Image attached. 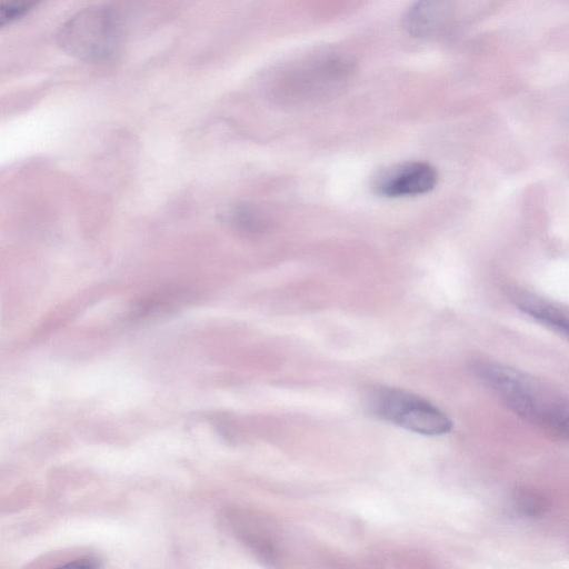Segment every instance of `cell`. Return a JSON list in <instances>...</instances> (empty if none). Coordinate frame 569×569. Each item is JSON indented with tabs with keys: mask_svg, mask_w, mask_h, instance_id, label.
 Wrapping results in <instances>:
<instances>
[{
	"mask_svg": "<svg viewBox=\"0 0 569 569\" xmlns=\"http://www.w3.org/2000/svg\"><path fill=\"white\" fill-rule=\"evenodd\" d=\"M352 71L353 62L342 54L311 53L270 68L260 81V89L277 107H300L338 89Z\"/></svg>",
	"mask_w": 569,
	"mask_h": 569,
	"instance_id": "6da1fadb",
	"label": "cell"
},
{
	"mask_svg": "<svg viewBox=\"0 0 569 569\" xmlns=\"http://www.w3.org/2000/svg\"><path fill=\"white\" fill-rule=\"evenodd\" d=\"M476 372L518 416L567 438L568 401L556 387L498 362L481 361Z\"/></svg>",
	"mask_w": 569,
	"mask_h": 569,
	"instance_id": "7a4b0ae2",
	"label": "cell"
},
{
	"mask_svg": "<svg viewBox=\"0 0 569 569\" xmlns=\"http://www.w3.org/2000/svg\"><path fill=\"white\" fill-rule=\"evenodd\" d=\"M60 46L70 54L90 62L113 58L120 47V28L114 13L104 7L83 9L59 33Z\"/></svg>",
	"mask_w": 569,
	"mask_h": 569,
	"instance_id": "3957f363",
	"label": "cell"
},
{
	"mask_svg": "<svg viewBox=\"0 0 569 569\" xmlns=\"http://www.w3.org/2000/svg\"><path fill=\"white\" fill-rule=\"evenodd\" d=\"M368 402L376 416L422 436H441L452 429V421L441 409L408 391L378 388Z\"/></svg>",
	"mask_w": 569,
	"mask_h": 569,
	"instance_id": "277c9868",
	"label": "cell"
},
{
	"mask_svg": "<svg viewBox=\"0 0 569 569\" xmlns=\"http://www.w3.org/2000/svg\"><path fill=\"white\" fill-rule=\"evenodd\" d=\"M437 171L427 162L410 161L382 170L373 179V190L383 197L418 196L433 189Z\"/></svg>",
	"mask_w": 569,
	"mask_h": 569,
	"instance_id": "5b68a950",
	"label": "cell"
},
{
	"mask_svg": "<svg viewBox=\"0 0 569 569\" xmlns=\"http://www.w3.org/2000/svg\"><path fill=\"white\" fill-rule=\"evenodd\" d=\"M452 11V0H417L405 16V29L412 37H435L447 27Z\"/></svg>",
	"mask_w": 569,
	"mask_h": 569,
	"instance_id": "8992f818",
	"label": "cell"
},
{
	"mask_svg": "<svg viewBox=\"0 0 569 569\" xmlns=\"http://www.w3.org/2000/svg\"><path fill=\"white\" fill-rule=\"evenodd\" d=\"M191 293L183 287H163L139 299L133 307V316L147 317L179 308L190 301Z\"/></svg>",
	"mask_w": 569,
	"mask_h": 569,
	"instance_id": "52a82bcc",
	"label": "cell"
},
{
	"mask_svg": "<svg viewBox=\"0 0 569 569\" xmlns=\"http://www.w3.org/2000/svg\"><path fill=\"white\" fill-rule=\"evenodd\" d=\"M517 305L530 317L565 336L567 335L568 313L560 306L526 293L517 297Z\"/></svg>",
	"mask_w": 569,
	"mask_h": 569,
	"instance_id": "ba28073f",
	"label": "cell"
},
{
	"mask_svg": "<svg viewBox=\"0 0 569 569\" xmlns=\"http://www.w3.org/2000/svg\"><path fill=\"white\" fill-rule=\"evenodd\" d=\"M230 220L238 232L248 237L262 236L270 229L267 217L259 209L247 203L234 207Z\"/></svg>",
	"mask_w": 569,
	"mask_h": 569,
	"instance_id": "9c48e42d",
	"label": "cell"
},
{
	"mask_svg": "<svg viewBox=\"0 0 569 569\" xmlns=\"http://www.w3.org/2000/svg\"><path fill=\"white\" fill-rule=\"evenodd\" d=\"M40 2L41 0H0V28L21 19Z\"/></svg>",
	"mask_w": 569,
	"mask_h": 569,
	"instance_id": "30bf717a",
	"label": "cell"
},
{
	"mask_svg": "<svg viewBox=\"0 0 569 569\" xmlns=\"http://www.w3.org/2000/svg\"><path fill=\"white\" fill-rule=\"evenodd\" d=\"M518 509L526 515L533 516L542 510V503L532 495L522 492L518 496Z\"/></svg>",
	"mask_w": 569,
	"mask_h": 569,
	"instance_id": "8fae6325",
	"label": "cell"
},
{
	"mask_svg": "<svg viewBox=\"0 0 569 569\" xmlns=\"http://www.w3.org/2000/svg\"><path fill=\"white\" fill-rule=\"evenodd\" d=\"M68 566H71V567H84V568L96 567V565L93 563V560L90 559V558L89 559L84 558V559L76 560L74 562L69 563Z\"/></svg>",
	"mask_w": 569,
	"mask_h": 569,
	"instance_id": "7c38bea8",
	"label": "cell"
}]
</instances>
